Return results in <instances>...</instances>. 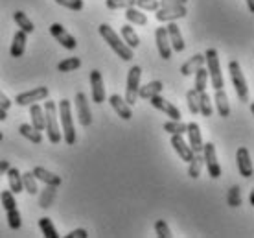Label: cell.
<instances>
[{"label": "cell", "mask_w": 254, "mask_h": 238, "mask_svg": "<svg viewBox=\"0 0 254 238\" xmlns=\"http://www.w3.org/2000/svg\"><path fill=\"white\" fill-rule=\"evenodd\" d=\"M98 32H100V35L103 37V41L111 46V50L115 52L118 58H122L124 61H131V59L134 58L133 48H129V46H127L126 43L120 39V35H118V33H116L109 24H105V22H103V24H100Z\"/></svg>", "instance_id": "6da1fadb"}, {"label": "cell", "mask_w": 254, "mask_h": 238, "mask_svg": "<svg viewBox=\"0 0 254 238\" xmlns=\"http://www.w3.org/2000/svg\"><path fill=\"white\" fill-rule=\"evenodd\" d=\"M58 111V116H61V135H63V141L68 146H72V144H76V129H74V120H72V103H70V100H66V98L59 100Z\"/></svg>", "instance_id": "7a4b0ae2"}, {"label": "cell", "mask_w": 254, "mask_h": 238, "mask_svg": "<svg viewBox=\"0 0 254 238\" xmlns=\"http://www.w3.org/2000/svg\"><path fill=\"white\" fill-rule=\"evenodd\" d=\"M45 129L46 135H48V141L52 144H59L61 142V126H59V118H58V103L46 100L45 103Z\"/></svg>", "instance_id": "3957f363"}, {"label": "cell", "mask_w": 254, "mask_h": 238, "mask_svg": "<svg viewBox=\"0 0 254 238\" xmlns=\"http://www.w3.org/2000/svg\"><path fill=\"white\" fill-rule=\"evenodd\" d=\"M204 63L208 65V76L210 81H212V87L214 89H223L225 81H223L221 65H219V56H217L216 48H208L204 52Z\"/></svg>", "instance_id": "277c9868"}, {"label": "cell", "mask_w": 254, "mask_h": 238, "mask_svg": "<svg viewBox=\"0 0 254 238\" xmlns=\"http://www.w3.org/2000/svg\"><path fill=\"white\" fill-rule=\"evenodd\" d=\"M229 72H230V79H232V85H234V90L238 98H240V102H249V87H247V79L243 76L242 72V67L240 63L232 59L229 63Z\"/></svg>", "instance_id": "5b68a950"}, {"label": "cell", "mask_w": 254, "mask_h": 238, "mask_svg": "<svg viewBox=\"0 0 254 238\" xmlns=\"http://www.w3.org/2000/svg\"><path fill=\"white\" fill-rule=\"evenodd\" d=\"M140 78H142V69L138 65H134L129 69V76H127V87H126V100L129 105H134L136 98H138V87H140Z\"/></svg>", "instance_id": "8992f818"}, {"label": "cell", "mask_w": 254, "mask_h": 238, "mask_svg": "<svg viewBox=\"0 0 254 238\" xmlns=\"http://www.w3.org/2000/svg\"><path fill=\"white\" fill-rule=\"evenodd\" d=\"M203 164H206L208 168V175L212 179H217L221 177V166H219V161H217V154H216V146L212 142H206L203 144Z\"/></svg>", "instance_id": "52a82bcc"}, {"label": "cell", "mask_w": 254, "mask_h": 238, "mask_svg": "<svg viewBox=\"0 0 254 238\" xmlns=\"http://www.w3.org/2000/svg\"><path fill=\"white\" fill-rule=\"evenodd\" d=\"M50 33H52V37L56 39L58 43H61L63 48H66V50H76V46H77L76 37H74V35H70V33L64 30L63 24L54 22V24L50 26Z\"/></svg>", "instance_id": "ba28073f"}, {"label": "cell", "mask_w": 254, "mask_h": 238, "mask_svg": "<svg viewBox=\"0 0 254 238\" xmlns=\"http://www.w3.org/2000/svg\"><path fill=\"white\" fill-rule=\"evenodd\" d=\"M76 113H77V120L83 128H89L92 124V113H90V105L87 102V96L85 92H77L76 94Z\"/></svg>", "instance_id": "9c48e42d"}, {"label": "cell", "mask_w": 254, "mask_h": 238, "mask_svg": "<svg viewBox=\"0 0 254 238\" xmlns=\"http://www.w3.org/2000/svg\"><path fill=\"white\" fill-rule=\"evenodd\" d=\"M48 92H50L48 87H35V89H32V90H26V92L17 94L15 102H17V105H32V103L41 102V100L48 98Z\"/></svg>", "instance_id": "30bf717a"}, {"label": "cell", "mask_w": 254, "mask_h": 238, "mask_svg": "<svg viewBox=\"0 0 254 238\" xmlns=\"http://www.w3.org/2000/svg\"><path fill=\"white\" fill-rule=\"evenodd\" d=\"M90 94H92V102H105V83L100 71H90Z\"/></svg>", "instance_id": "8fae6325"}, {"label": "cell", "mask_w": 254, "mask_h": 238, "mask_svg": "<svg viewBox=\"0 0 254 238\" xmlns=\"http://www.w3.org/2000/svg\"><path fill=\"white\" fill-rule=\"evenodd\" d=\"M157 20L159 22H175L177 19H185L186 17V7L185 6H170V7H159L157 9Z\"/></svg>", "instance_id": "7c38bea8"}, {"label": "cell", "mask_w": 254, "mask_h": 238, "mask_svg": "<svg viewBox=\"0 0 254 238\" xmlns=\"http://www.w3.org/2000/svg\"><path fill=\"white\" fill-rule=\"evenodd\" d=\"M149 103H151L155 109H159V111H162V113H166V115L170 116L172 120H181V111H179V107H175L172 102H168L164 96L155 94V96L149 98Z\"/></svg>", "instance_id": "4fadbf2b"}, {"label": "cell", "mask_w": 254, "mask_h": 238, "mask_svg": "<svg viewBox=\"0 0 254 238\" xmlns=\"http://www.w3.org/2000/svg\"><path fill=\"white\" fill-rule=\"evenodd\" d=\"M186 133H188V146L191 148L193 154H201L203 152V137H201V128L197 122L186 124Z\"/></svg>", "instance_id": "5bb4252c"}, {"label": "cell", "mask_w": 254, "mask_h": 238, "mask_svg": "<svg viewBox=\"0 0 254 238\" xmlns=\"http://www.w3.org/2000/svg\"><path fill=\"white\" fill-rule=\"evenodd\" d=\"M155 41H157V50H159V56L164 61L168 59H172V45H170V39H168V32H166V28H157V32H155Z\"/></svg>", "instance_id": "9a60e30c"}, {"label": "cell", "mask_w": 254, "mask_h": 238, "mask_svg": "<svg viewBox=\"0 0 254 238\" xmlns=\"http://www.w3.org/2000/svg\"><path fill=\"white\" fill-rule=\"evenodd\" d=\"M109 103L113 105V109L118 113V116H120V118H124V120H131V118H133L131 105L124 100V96H120V94H113V96L109 98Z\"/></svg>", "instance_id": "2e32d148"}, {"label": "cell", "mask_w": 254, "mask_h": 238, "mask_svg": "<svg viewBox=\"0 0 254 238\" xmlns=\"http://www.w3.org/2000/svg\"><path fill=\"white\" fill-rule=\"evenodd\" d=\"M236 162H238V170L243 177H251L253 175V161H251V154L247 148H240L236 154Z\"/></svg>", "instance_id": "e0dca14e"}, {"label": "cell", "mask_w": 254, "mask_h": 238, "mask_svg": "<svg viewBox=\"0 0 254 238\" xmlns=\"http://www.w3.org/2000/svg\"><path fill=\"white\" fill-rule=\"evenodd\" d=\"M166 32H168V39H170V45H172V50L175 52H183L185 50V39L181 35V30L175 22H170L166 26Z\"/></svg>", "instance_id": "ac0fdd59"}, {"label": "cell", "mask_w": 254, "mask_h": 238, "mask_svg": "<svg viewBox=\"0 0 254 238\" xmlns=\"http://www.w3.org/2000/svg\"><path fill=\"white\" fill-rule=\"evenodd\" d=\"M172 146L173 150L177 152V155L183 159V161H191V157H193V152L191 148L188 146V142L183 139V135H172Z\"/></svg>", "instance_id": "d6986e66"}, {"label": "cell", "mask_w": 254, "mask_h": 238, "mask_svg": "<svg viewBox=\"0 0 254 238\" xmlns=\"http://www.w3.org/2000/svg\"><path fill=\"white\" fill-rule=\"evenodd\" d=\"M32 174L35 175V179L43 181L45 185H52V187H59V185H61V177L56 175L54 172H50V170L43 168V166H35Z\"/></svg>", "instance_id": "ffe728a7"}, {"label": "cell", "mask_w": 254, "mask_h": 238, "mask_svg": "<svg viewBox=\"0 0 254 238\" xmlns=\"http://www.w3.org/2000/svg\"><path fill=\"white\" fill-rule=\"evenodd\" d=\"M26 41H28V33L19 30V32L13 35V43H11V58H20L26 50Z\"/></svg>", "instance_id": "44dd1931"}, {"label": "cell", "mask_w": 254, "mask_h": 238, "mask_svg": "<svg viewBox=\"0 0 254 238\" xmlns=\"http://www.w3.org/2000/svg\"><path fill=\"white\" fill-rule=\"evenodd\" d=\"M203 65H204V56L203 54H195V56H191V58L181 67V74H183V76H191V74H195L197 69H201Z\"/></svg>", "instance_id": "7402d4cb"}, {"label": "cell", "mask_w": 254, "mask_h": 238, "mask_svg": "<svg viewBox=\"0 0 254 238\" xmlns=\"http://www.w3.org/2000/svg\"><path fill=\"white\" fill-rule=\"evenodd\" d=\"M164 89V83L159 81V79H155V81H147L144 87H138V96L144 98V100H149L151 96L155 94H160Z\"/></svg>", "instance_id": "603a6c76"}, {"label": "cell", "mask_w": 254, "mask_h": 238, "mask_svg": "<svg viewBox=\"0 0 254 238\" xmlns=\"http://www.w3.org/2000/svg\"><path fill=\"white\" fill-rule=\"evenodd\" d=\"M7 181H9V190L13 194H20L22 192V174L19 172V168H7Z\"/></svg>", "instance_id": "cb8c5ba5"}, {"label": "cell", "mask_w": 254, "mask_h": 238, "mask_svg": "<svg viewBox=\"0 0 254 238\" xmlns=\"http://www.w3.org/2000/svg\"><path fill=\"white\" fill-rule=\"evenodd\" d=\"M126 19L129 24H134V26H146L147 24V17L146 13L138 9V7H126Z\"/></svg>", "instance_id": "d4e9b609"}, {"label": "cell", "mask_w": 254, "mask_h": 238, "mask_svg": "<svg viewBox=\"0 0 254 238\" xmlns=\"http://www.w3.org/2000/svg\"><path fill=\"white\" fill-rule=\"evenodd\" d=\"M214 100H216V107H217L219 116L227 118V116L230 115V105H229V98H227L225 89H216V96H214Z\"/></svg>", "instance_id": "484cf974"}, {"label": "cell", "mask_w": 254, "mask_h": 238, "mask_svg": "<svg viewBox=\"0 0 254 238\" xmlns=\"http://www.w3.org/2000/svg\"><path fill=\"white\" fill-rule=\"evenodd\" d=\"M30 116H32V126L39 131L45 129V109L39 103H32L30 105Z\"/></svg>", "instance_id": "4316f807"}, {"label": "cell", "mask_w": 254, "mask_h": 238, "mask_svg": "<svg viewBox=\"0 0 254 238\" xmlns=\"http://www.w3.org/2000/svg\"><path fill=\"white\" fill-rule=\"evenodd\" d=\"M19 133L24 137V139H28L30 142H33V144H41V142H43V135H41V131L33 128L32 124H20Z\"/></svg>", "instance_id": "83f0119b"}, {"label": "cell", "mask_w": 254, "mask_h": 238, "mask_svg": "<svg viewBox=\"0 0 254 238\" xmlns=\"http://www.w3.org/2000/svg\"><path fill=\"white\" fill-rule=\"evenodd\" d=\"M120 33H122V37H124V43H126L129 48H138V45H140V37L134 33V28L131 24H126V26H122V30H120Z\"/></svg>", "instance_id": "f1b7e54d"}, {"label": "cell", "mask_w": 254, "mask_h": 238, "mask_svg": "<svg viewBox=\"0 0 254 238\" xmlns=\"http://www.w3.org/2000/svg\"><path fill=\"white\" fill-rule=\"evenodd\" d=\"M13 20H15V22H17V26H19L20 30H22V32H26V33H33V30H35V24L28 19V15H26L24 11H15V13H13Z\"/></svg>", "instance_id": "f546056e"}, {"label": "cell", "mask_w": 254, "mask_h": 238, "mask_svg": "<svg viewBox=\"0 0 254 238\" xmlns=\"http://www.w3.org/2000/svg\"><path fill=\"white\" fill-rule=\"evenodd\" d=\"M188 175L191 179H197L201 175V170H203V155L201 154H193L191 161H188Z\"/></svg>", "instance_id": "4dcf8cb0"}, {"label": "cell", "mask_w": 254, "mask_h": 238, "mask_svg": "<svg viewBox=\"0 0 254 238\" xmlns=\"http://www.w3.org/2000/svg\"><path fill=\"white\" fill-rule=\"evenodd\" d=\"M199 113L203 116H212L214 113V107H212V98L208 96V92L203 90V92H199Z\"/></svg>", "instance_id": "1f68e13d"}, {"label": "cell", "mask_w": 254, "mask_h": 238, "mask_svg": "<svg viewBox=\"0 0 254 238\" xmlns=\"http://www.w3.org/2000/svg\"><path fill=\"white\" fill-rule=\"evenodd\" d=\"M22 190H26L30 196H35V194H39L37 179H35V175H33L32 172H26V174H22Z\"/></svg>", "instance_id": "d6a6232c"}, {"label": "cell", "mask_w": 254, "mask_h": 238, "mask_svg": "<svg viewBox=\"0 0 254 238\" xmlns=\"http://www.w3.org/2000/svg\"><path fill=\"white\" fill-rule=\"evenodd\" d=\"M206 87H208V71L201 67V69L195 71V85H193V89L197 92H203V90H206Z\"/></svg>", "instance_id": "836d02e7"}, {"label": "cell", "mask_w": 254, "mask_h": 238, "mask_svg": "<svg viewBox=\"0 0 254 238\" xmlns=\"http://www.w3.org/2000/svg\"><path fill=\"white\" fill-rule=\"evenodd\" d=\"M39 227H41V231H43V235H45L46 238H59L58 231H56V227H54L50 218L45 216V218L39 220Z\"/></svg>", "instance_id": "e575fe53"}, {"label": "cell", "mask_w": 254, "mask_h": 238, "mask_svg": "<svg viewBox=\"0 0 254 238\" xmlns=\"http://www.w3.org/2000/svg\"><path fill=\"white\" fill-rule=\"evenodd\" d=\"M79 67H81V59L79 58H66L58 65V71L59 72H72V71H76V69H79Z\"/></svg>", "instance_id": "d590c367"}, {"label": "cell", "mask_w": 254, "mask_h": 238, "mask_svg": "<svg viewBox=\"0 0 254 238\" xmlns=\"http://www.w3.org/2000/svg\"><path fill=\"white\" fill-rule=\"evenodd\" d=\"M164 131L172 133V135H185L186 124H183L181 120H170V122L164 124Z\"/></svg>", "instance_id": "8d00e7d4"}, {"label": "cell", "mask_w": 254, "mask_h": 238, "mask_svg": "<svg viewBox=\"0 0 254 238\" xmlns=\"http://www.w3.org/2000/svg\"><path fill=\"white\" fill-rule=\"evenodd\" d=\"M186 102H188V109L191 115L199 113V92L195 89H190L186 92Z\"/></svg>", "instance_id": "74e56055"}, {"label": "cell", "mask_w": 254, "mask_h": 238, "mask_svg": "<svg viewBox=\"0 0 254 238\" xmlns=\"http://www.w3.org/2000/svg\"><path fill=\"white\" fill-rule=\"evenodd\" d=\"M6 213H7V224H9V227H11L13 231L20 229V226H22V220H20L19 209L15 207V209H9V211H6Z\"/></svg>", "instance_id": "f35d334b"}, {"label": "cell", "mask_w": 254, "mask_h": 238, "mask_svg": "<svg viewBox=\"0 0 254 238\" xmlns=\"http://www.w3.org/2000/svg\"><path fill=\"white\" fill-rule=\"evenodd\" d=\"M0 203H2V207H4L6 211H9V209H15V207H17L15 194H13L11 190H2V192H0Z\"/></svg>", "instance_id": "ab89813d"}, {"label": "cell", "mask_w": 254, "mask_h": 238, "mask_svg": "<svg viewBox=\"0 0 254 238\" xmlns=\"http://www.w3.org/2000/svg\"><path fill=\"white\" fill-rule=\"evenodd\" d=\"M56 188L58 187H52V185H46L45 192L41 194V203L39 205L43 207V209H48L52 203V200H54V196H56Z\"/></svg>", "instance_id": "60d3db41"}, {"label": "cell", "mask_w": 254, "mask_h": 238, "mask_svg": "<svg viewBox=\"0 0 254 238\" xmlns=\"http://www.w3.org/2000/svg\"><path fill=\"white\" fill-rule=\"evenodd\" d=\"M155 233H157V237L159 238H172V229H170V226L166 224L164 220H157L155 222Z\"/></svg>", "instance_id": "b9f144b4"}, {"label": "cell", "mask_w": 254, "mask_h": 238, "mask_svg": "<svg viewBox=\"0 0 254 238\" xmlns=\"http://www.w3.org/2000/svg\"><path fill=\"white\" fill-rule=\"evenodd\" d=\"M134 7L142 11H157L159 9V0H134Z\"/></svg>", "instance_id": "7bdbcfd3"}, {"label": "cell", "mask_w": 254, "mask_h": 238, "mask_svg": "<svg viewBox=\"0 0 254 238\" xmlns=\"http://www.w3.org/2000/svg\"><path fill=\"white\" fill-rule=\"evenodd\" d=\"M107 9H126L134 6V0H105Z\"/></svg>", "instance_id": "ee69618b"}, {"label": "cell", "mask_w": 254, "mask_h": 238, "mask_svg": "<svg viewBox=\"0 0 254 238\" xmlns=\"http://www.w3.org/2000/svg\"><path fill=\"white\" fill-rule=\"evenodd\" d=\"M229 205L230 207L242 205V190H240V187H232L229 190Z\"/></svg>", "instance_id": "f6af8a7d"}, {"label": "cell", "mask_w": 254, "mask_h": 238, "mask_svg": "<svg viewBox=\"0 0 254 238\" xmlns=\"http://www.w3.org/2000/svg\"><path fill=\"white\" fill-rule=\"evenodd\" d=\"M59 6L72 9V11H81L83 9V0H56Z\"/></svg>", "instance_id": "bcb514c9"}, {"label": "cell", "mask_w": 254, "mask_h": 238, "mask_svg": "<svg viewBox=\"0 0 254 238\" xmlns=\"http://www.w3.org/2000/svg\"><path fill=\"white\" fill-rule=\"evenodd\" d=\"M188 0H159L160 7H170V6H185Z\"/></svg>", "instance_id": "7dc6e473"}, {"label": "cell", "mask_w": 254, "mask_h": 238, "mask_svg": "<svg viewBox=\"0 0 254 238\" xmlns=\"http://www.w3.org/2000/svg\"><path fill=\"white\" fill-rule=\"evenodd\" d=\"M89 235H87V231L85 229H74V231H70L68 235H66V238H87Z\"/></svg>", "instance_id": "c3c4849f"}, {"label": "cell", "mask_w": 254, "mask_h": 238, "mask_svg": "<svg viewBox=\"0 0 254 238\" xmlns=\"http://www.w3.org/2000/svg\"><path fill=\"white\" fill-rule=\"evenodd\" d=\"M11 100H9V98L6 96V94H2V92H0V107H2V109H9V107H11Z\"/></svg>", "instance_id": "681fc988"}, {"label": "cell", "mask_w": 254, "mask_h": 238, "mask_svg": "<svg viewBox=\"0 0 254 238\" xmlns=\"http://www.w3.org/2000/svg\"><path fill=\"white\" fill-rule=\"evenodd\" d=\"M9 166H11V164H9V161H0V175L6 174Z\"/></svg>", "instance_id": "f907efd6"}, {"label": "cell", "mask_w": 254, "mask_h": 238, "mask_svg": "<svg viewBox=\"0 0 254 238\" xmlns=\"http://www.w3.org/2000/svg\"><path fill=\"white\" fill-rule=\"evenodd\" d=\"M7 118V115H6V109H2V107H0V120H2V122H4V120H6Z\"/></svg>", "instance_id": "816d5d0a"}, {"label": "cell", "mask_w": 254, "mask_h": 238, "mask_svg": "<svg viewBox=\"0 0 254 238\" xmlns=\"http://www.w3.org/2000/svg\"><path fill=\"white\" fill-rule=\"evenodd\" d=\"M247 6H249V9L254 13V0H247Z\"/></svg>", "instance_id": "f5cc1de1"}, {"label": "cell", "mask_w": 254, "mask_h": 238, "mask_svg": "<svg viewBox=\"0 0 254 238\" xmlns=\"http://www.w3.org/2000/svg\"><path fill=\"white\" fill-rule=\"evenodd\" d=\"M0 141H2V131H0Z\"/></svg>", "instance_id": "db71d44e"}]
</instances>
